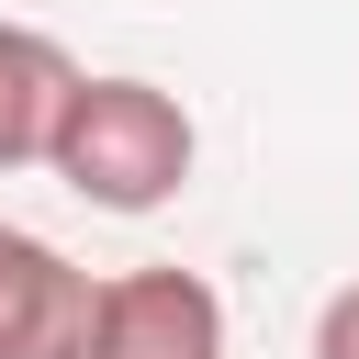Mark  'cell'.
<instances>
[{
	"label": "cell",
	"mask_w": 359,
	"mask_h": 359,
	"mask_svg": "<svg viewBox=\"0 0 359 359\" xmlns=\"http://www.w3.org/2000/svg\"><path fill=\"white\" fill-rule=\"evenodd\" d=\"M314 359H359V280L325 292V314H314Z\"/></svg>",
	"instance_id": "5b68a950"
},
{
	"label": "cell",
	"mask_w": 359,
	"mask_h": 359,
	"mask_svg": "<svg viewBox=\"0 0 359 359\" xmlns=\"http://www.w3.org/2000/svg\"><path fill=\"white\" fill-rule=\"evenodd\" d=\"M90 314L101 280L34 224H0V359H90Z\"/></svg>",
	"instance_id": "3957f363"
},
{
	"label": "cell",
	"mask_w": 359,
	"mask_h": 359,
	"mask_svg": "<svg viewBox=\"0 0 359 359\" xmlns=\"http://www.w3.org/2000/svg\"><path fill=\"white\" fill-rule=\"evenodd\" d=\"M191 157H202V135H191L180 90H157V79H90V67H79V90L56 112V146H45V168L90 213H157V202H180Z\"/></svg>",
	"instance_id": "6da1fadb"
},
{
	"label": "cell",
	"mask_w": 359,
	"mask_h": 359,
	"mask_svg": "<svg viewBox=\"0 0 359 359\" xmlns=\"http://www.w3.org/2000/svg\"><path fill=\"white\" fill-rule=\"evenodd\" d=\"M67 90H79L67 45H56V34H34V22H0V168H45Z\"/></svg>",
	"instance_id": "277c9868"
},
{
	"label": "cell",
	"mask_w": 359,
	"mask_h": 359,
	"mask_svg": "<svg viewBox=\"0 0 359 359\" xmlns=\"http://www.w3.org/2000/svg\"><path fill=\"white\" fill-rule=\"evenodd\" d=\"M90 359H224V292L202 269H112Z\"/></svg>",
	"instance_id": "7a4b0ae2"
}]
</instances>
